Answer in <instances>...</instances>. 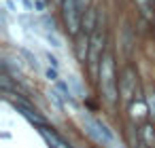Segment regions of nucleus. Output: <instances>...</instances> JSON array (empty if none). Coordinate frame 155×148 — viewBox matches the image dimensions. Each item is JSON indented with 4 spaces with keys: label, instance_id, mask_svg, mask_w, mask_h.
I'll return each mask as SVG.
<instances>
[{
    "label": "nucleus",
    "instance_id": "f8f14e48",
    "mask_svg": "<svg viewBox=\"0 0 155 148\" xmlns=\"http://www.w3.org/2000/svg\"><path fill=\"white\" fill-rule=\"evenodd\" d=\"M45 57H47V61H49V66H51V68H58V66H60V61H58V57H55V55H51L49 51L45 53Z\"/></svg>",
    "mask_w": 155,
    "mask_h": 148
},
{
    "label": "nucleus",
    "instance_id": "7ed1b4c3",
    "mask_svg": "<svg viewBox=\"0 0 155 148\" xmlns=\"http://www.w3.org/2000/svg\"><path fill=\"white\" fill-rule=\"evenodd\" d=\"M79 5H77V0H64V5H62V15H64V21H66V30L70 34H77L79 32Z\"/></svg>",
    "mask_w": 155,
    "mask_h": 148
},
{
    "label": "nucleus",
    "instance_id": "f03ea898",
    "mask_svg": "<svg viewBox=\"0 0 155 148\" xmlns=\"http://www.w3.org/2000/svg\"><path fill=\"white\" fill-rule=\"evenodd\" d=\"M83 125H85V133L94 142H98L102 146H113L115 144V135H113V131L108 129L106 123H102V121H98L89 114H83Z\"/></svg>",
    "mask_w": 155,
    "mask_h": 148
},
{
    "label": "nucleus",
    "instance_id": "0eeeda50",
    "mask_svg": "<svg viewBox=\"0 0 155 148\" xmlns=\"http://www.w3.org/2000/svg\"><path fill=\"white\" fill-rule=\"evenodd\" d=\"M132 76H134V74H132V70H127V72H125V76H123V80H121V93H123V97H125V99H130L132 89L136 87V80H134Z\"/></svg>",
    "mask_w": 155,
    "mask_h": 148
},
{
    "label": "nucleus",
    "instance_id": "39448f33",
    "mask_svg": "<svg viewBox=\"0 0 155 148\" xmlns=\"http://www.w3.org/2000/svg\"><path fill=\"white\" fill-rule=\"evenodd\" d=\"M89 45H91V38H87V36H79V38H77L74 49H77V57H79L81 61H85V59L89 57Z\"/></svg>",
    "mask_w": 155,
    "mask_h": 148
},
{
    "label": "nucleus",
    "instance_id": "9b49d317",
    "mask_svg": "<svg viewBox=\"0 0 155 148\" xmlns=\"http://www.w3.org/2000/svg\"><path fill=\"white\" fill-rule=\"evenodd\" d=\"M147 104H149V112H151V116L155 118V93H149V95H147Z\"/></svg>",
    "mask_w": 155,
    "mask_h": 148
},
{
    "label": "nucleus",
    "instance_id": "ddd939ff",
    "mask_svg": "<svg viewBox=\"0 0 155 148\" xmlns=\"http://www.w3.org/2000/svg\"><path fill=\"white\" fill-rule=\"evenodd\" d=\"M77 5H79V9H81V13H83V11H87V7H89V0H77Z\"/></svg>",
    "mask_w": 155,
    "mask_h": 148
},
{
    "label": "nucleus",
    "instance_id": "20e7f679",
    "mask_svg": "<svg viewBox=\"0 0 155 148\" xmlns=\"http://www.w3.org/2000/svg\"><path fill=\"white\" fill-rule=\"evenodd\" d=\"M41 135L47 140V144H49L51 148H70V146H68V142H64V140H62L53 129H49L47 125H43V127H41Z\"/></svg>",
    "mask_w": 155,
    "mask_h": 148
},
{
    "label": "nucleus",
    "instance_id": "6e6552de",
    "mask_svg": "<svg viewBox=\"0 0 155 148\" xmlns=\"http://www.w3.org/2000/svg\"><path fill=\"white\" fill-rule=\"evenodd\" d=\"M24 5H26L28 9H32L34 13H41V15H45V11H47L45 0H24Z\"/></svg>",
    "mask_w": 155,
    "mask_h": 148
},
{
    "label": "nucleus",
    "instance_id": "4468645a",
    "mask_svg": "<svg viewBox=\"0 0 155 148\" xmlns=\"http://www.w3.org/2000/svg\"><path fill=\"white\" fill-rule=\"evenodd\" d=\"M134 116H142V106H134Z\"/></svg>",
    "mask_w": 155,
    "mask_h": 148
},
{
    "label": "nucleus",
    "instance_id": "423d86ee",
    "mask_svg": "<svg viewBox=\"0 0 155 148\" xmlns=\"http://www.w3.org/2000/svg\"><path fill=\"white\" fill-rule=\"evenodd\" d=\"M102 45H104V34L102 32H94V36H91V51H89V59L91 61L98 59V53H100Z\"/></svg>",
    "mask_w": 155,
    "mask_h": 148
},
{
    "label": "nucleus",
    "instance_id": "1a4fd4ad",
    "mask_svg": "<svg viewBox=\"0 0 155 148\" xmlns=\"http://www.w3.org/2000/svg\"><path fill=\"white\" fill-rule=\"evenodd\" d=\"M87 15L83 17V28L85 30H94V26H96V13L94 11H85Z\"/></svg>",
    "mask_w": 155,
    "mask_h": 148
},
{
    "label": "nucleus",
    "instance_id": "2eb2a0df",
    "mask_svg": "<svg viewBox=\"0 0 155 148\" xmlns=\"http://www.w3.org/2000/svg\"><path fill=\"white\" fill-rule=\"evenodd\" d=\"M113 148H125V146H121V144H113Z\"/></svg>",
    "mask_w": 155,
    "mask_h": 148
},
{
    "label": "nucleus",
    "instance_id": "9d476101",
    "mask_svg": "<svg viewBox=\"0 0 155 148\" xmlns=\"http://www.w3.org/2000/svg\"><path fill=\"white\" fill-rule=\"evenodd\" d=\"M144 140L151 148H155V133H153V127H144Z\"/></svg>",
    "mask_w": 155,
    "mask_h": 148
},
{
    "label": "nucleus",
    "instance_id": "f257e3e1",
    "mask_svg": "<svg viewBox=\"0 0 155 148\" xmlns=\"http://www.w3.org/2000/svg\"><path fill=\"white\" fill-rule=\"evenodd\" d=\"M100 89L108 102L117 99V80H115V64L113 57L106 53L100 59Z\"/></svg>",
    "mask_w": 155,
    "mask_h": 148
}]
</instances>
